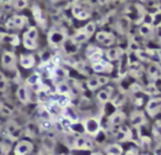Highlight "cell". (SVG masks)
I'll return each mask as SVG.
<instances>
[{"mask_svg":"<svg viewBox=\"0 0 161 155\" xmlns=\"http://www.w3.org/2000/svg\"><path fill=\"white\" fill-rule=\"evenodd\" d=\"M14 108L11 106H9L8 104L3 101H0V115L3 118H10L14 115Z\"/></svg>","mask_w":161,"mask_h":155,"instance_id":"cell-35","label":"cell"},{"mask_svg":"<svg viewBox=\"0 0 161 155\" xmlns=\"http://www.w3.org/2000/svg\"><path fill=\"white\" fill-rule=\"evenodd\" d=\"M31 13H32V16H33L36 25L45 31V30L47 29V17H45L44 11H43L42 8H41L38 3H32Z\"/></svg>","mask_w":161,"mask_h":155,"instance_id":"cell-8","label":"cell"},{"mask_svg":"<svg viewBox=\"0 0 161 155\" xmlns=\"http://www.w3.org/2000/svg\"><path fill=\"white\" fill-rule=\"evenodd\" d=\"M84 133L91 137H96L102 132V115L86 117L80 121Z\"/></svg>","mask_w":161,"mask_h":155,"instance_id":"cell-2","label":"cell"},{"mask_svg":"<svg viewBox=\"0 0 161 155\" xmlns=\"http://www.w3.org/2000/svg\"><path fill=\"white\" fill-rule=\"evenodd\" d=\"M0 43L11 45V46H19L21 43V39L16 33H0Z\"/></svg>","mask_w":161,"mask_h":155,"instance_id":"cell-23","label":"cell"},{"mask_svg":"<svg viewBox=\"0 0 161 155\" xmlns=\"http://www.w3.org/2000/svg\"><path fill=\"white\" fill-rule=\"evenodd\" d=\"M10 152V144L6 142H0V155H9Z\"/></svg>","mask_w":161,"mask_h":155,"instance_id":"cell-44","label":"cell"},{"mask_svg":"<svg viewBox=\"0 0 161 155\" xmlns=\"http://www.w3.org/2000/svg\"><path fill=\"white\" fill-rule=\"evenodd\" d=\"M56 95H61V96H69V97L73 98V88L71 87V85L67 82H62L58 83L55 85V89H54Z\"/></svg>","mask_w":161,"mask_h":155,"instance_id":"cell-26","label":"cell"},{"mask_svg":"<svg viewBox=\"0 0 161 155\" xmlns=\"http://www.w3.org/2000/svg\"><path fill=\"white\" fill-rule=\"evenodd\" d=\"M90 155H105L103 152H92Z\"/></svg>","mask_w":161,"mask_h":155,"instance_id":"cell-48","label":"cell"},{"mask_svg":"<svg viewBox=\"0 0 161 155\" xmlns=\"http://www.w3.org/2000/svg\"><path fill=\"white\" fill-rule=\"evenodd\" d=\"M92 7L90 3H73L71 6L72 16L78 21H85L92 17Z\"/></svg>","mask_w":161,"mask_h":155,"instance_id":"cell-3","label":"cell"},{"mask_svg":"<svg viewBox=\"0 0 161 155\" xmlns=\"http://www.w3.org/2000/svg\"><path fill=\"white\" fill-rule=\"evenodd\" d=\"M94 150V141L93 137L86 134H80L76 136L73 151H92Z\"/></svg>","mask_w":161,"mask_h":155,"instance_id":"cell-6","label":"cell"},{"mask_svg":"<svg viewBox=\"0 0 161 155\" xmlns=\"http://www.w3.org/2000/svg\"><path fill=\"white\" fill-rule=\"evenodd\" d=\"M146 112L150 118H156L159 113H161V97L150 98L146 104Z\"/></svg>","mask_w":161,"mask_h":155,"instance_id":"cell-12","label":"cell"},{"mask_svg":"<svg viewBox=\"0 0 161 155\" xmlns=\"http://www.w3.org/2000/svg\"><path fill=\"white\" fill-rule=\"evenodd\" d=\"M34 150V145L29 140H20L14 147V155H30Z\"/></svg>","mask_w":161,"mask_h":155,"instance_id":"cell-11","label":"cell"},{"mask_svg":"<svg viewBox=\"0 0 161 155\" xmlns=\"http://www.w3.org/2000/svg\"><path fill=\"white\" fill-rule=\"evenodd\" d=\"M114 95V87H107V88L101 89L98 93L96 94V99L97 102L101 104H106L110 102Z\"/></svg>","mask_w":161,"mask_h":155,"instance_id":"cell-22","label":"cell"},{"mask_svg":"<svg viewBox=\"0 0 161 155\" xmlns=\"http://www.w3.org/2000/svg\"><path fill=\"white\" fill-rule=\"evenodd\" d=\"M85 85L86 88L88 90H97L98 88H101V83H99L98 79V75H93V76H88L87 79L85 80Z\"/></svg>","mask_w":161,"mask_h":155,"instance_id":"cell-34","label":"cell"},{"mask_svg":"<svg viewBox=\"0 0 161 155\" xmlns=\"http://www.w3.org/2000/svg\"><path fill=\"white\" fill-rule=\"evenodd\" d=\"M140 152H139L138 147H130L129 150L126 151V153L124 155H139Z\"/></svg>","mask_w":161,"mask_h":155,"instance_id":"cell-45","label":"cell"},{"mask_svg":"<svg viewBox=\"0 0 161 155\" xmlns=\"http://www.w3.org/2000/svg\"><path fill=\"white\" fill-rule=\"evenodd\" d=\"M91 69L95 74H98V75H107V74L109 75L114 71V65H113V63L108 62V61L103 60L99 63H97V64L91 65Z\"/></svg>","mask_w":161,"mask_h":155,"instance_id":"cell-17","label":"cell"},{"mask_svg":"<svg viewBox=\"0 0 161 155\" xmlns=\"http://www.w3.org/2000/svg\"><path fill=\"white\" fill-rule=\"evenodd\" d=\"M69 39H71L72 42H73L74 44L78 45V46H80V45L83 44V43L87 42V41L90 40V38H88V36L86 35L85 33H84L82 29H77V30H76L75 33H74Z\"/></svg>","mask_w":161,"mask_h":155,"instance_id":"cell-30","label":"cell"},{"mask_svg":"<svg viewBox=\"0 0 161 155\" xmlns=\"http://www.w3.org/2000/svg\"><path fill=\"white\" fill-rule=\"evenodd\" d=\"M19 64L25 69H32L36 64V55L32 53H21L19 56Z\"/></svg>","mask_w":161,"mask_h":155,"instance_id":"cell-20","label":"cell"},{"mask_svg":"<svg viewBox=\"0 0 161 155\" xmlns=\"http://www.w3.org/2000/svg\"><path fill=\"white\" fill-rule=\"evenodd\" d=\"M38 155H54V154H51V153H47V152H45V151L41 150L40 152L38 153Z\"/></svg>","mask_w":161,"mask_h":155,"instance_id":"cell-47","label":"cell"},{"mask_svg":"<svg viewBox=\"0 0 161 155\" xmlns=\"http://www.w3.org/2000/svg\"><path fill=\"white\" fill-rule=\"evenodd\" d=\"M43 82V78H42V75H41L39 72H34L32 73L31 75H29L25 79V86L29 87L30 89H33L34 87H36V90L38 89V87L42 84Z\"/></svg>","mask_w":161,"mask_h":155,"instance_id":"cell-25","label":"cell"},{"mask_svg":"<svg viewBox=\"0 0 161 155\" xmlns=\"http://www.w3.org/2000/svg\"><path fill=\"white\" fill-rule=\"evenodd\" d=\"M132 137V131L127 124L117 128L116 132L114 133V140L116 143H121V142H127L130 141Z\"/></svg>","mask_w":161,"mask_h":155,"instance_id":"cell-14","label":"cell"},{"mask_svg":"<svg viewBox=\"0 0 161 155\" xmlns=\"http://www.w3.org/2000/svg\"><path fill=\"white\" fill-rule=\"evenodd\" d=\"M40 130L38 126V122L36 121H29L25 126V134L29 137H36L38 136V132Z\"/></svg>","mask_w":161,"mask_h":155,"instance_id":"cell-32","label":"cell"},{"mask_svg":"<svg viewBox=\"0 0 161 155\" xmlns=\"http://www.w3.org/2000/svg\"><path fill=\"white\" fill-rule=\"evenodd\" d=\"M127 119V115L124 111L121 110H116L113 113H110L107 118V124L113 129H117L119 126H124L125 121Z\"/></svg>","mask_w":161,"mask_h":155,"instance_id":"cell-10","label":"cell"},{"mask_svg":"<svg viewBox=\"0 0 161 155\" xmlns=\"http://www.w3.org/2000/svg\"><path fill=\"white\" fill-rule=\"evenodd\" d=\"M141 147L145 151H149L151 148V139L148 136L141 137Z\"/></svg>","mask_w":161,"mask_h":155,"instance_id":"cell-43","label":"cell"},{"mask_svg":"<svg viewBox=\"0 0 161 155\" xmlns=\"http://www.w3.org/2000/svg\"><path fill=\"white\" fill-rule=\"evenodd\" d=\"M69 78V71L65 66L61 65V66H58L54 68L51 79L53 80L54 85H56V84H58V83L67 82Z\"/></svg>","mask_w":161,"mask_h":155,"instance_id":"cell-19","label":"cell"},{"mask_svg":"<svg viewBox=\"0 0 161 155\" xmlns=\"http://www.w3.org/2000/svg\"><path fill=\"white\" fill-rule=\"evenodd\" d=\"M16 97L21 104L27 106V104H31V89L25 86V84L20 85L16 90Z\"/></svg>","mask_w":161,"mask_h":155,"instance_id":"cell-15","label":"cell"},{"mask_svg":"<svg viewBox=\"0 0 161 155\" xmlns=\"http://www.w3.org/2000/svg\"><path fill=\"white\" fill-rule=\"evenodd\" d=\"M67 39H69V32L64 28L54 25L47 32V43H49L50 46L54 47V49L62 47L63 44L66 42Z\"/></svg>","mask_w":161,"mask_h":155,"instance_id":"cell-1","label":"cell"},{"mask_svg":"<svg viewBox=\"0 0 161 155\" xmlns=\"http://www.w3.org/2000/svg\"><path fill=\"white\" fill-rule=\"evenodd\" d=\"M105 155H124V147L119 143H110L104 147Z\"/></svg>","mask_w":161,"mask_h":155,"instance_id":"cell-29","label":"cell"},{"mask_svg":"<svg viewBox=\"0 0 161 155\" xmlns=\"http://www.w3.org/2000/svg\"><path fill=\"white\" fill-rule=\"evenodd\" d=\"M80 29L83 30V32L88 36V38H92L94 34H96V29H97V25H96V22L94 21H90V22L86 23L84 27H82Z\"/></svg>","mask_w":161,"mask_h":155,"instance_id":"cell-36","label":"cell"},{"mask_svg":"<svg viewBox=\"0 0 161 155\" xmlns=\"http://www.w3.org/2000/svg\"><path fill=\"white\" fill-rule=\"evenodd\" d=\"M156 38L158 39L159 42H161V25H158V27H154V34Z\"/></svg>","mask_w":161,"mask_h":155,"instance_id":"cell-46","label":"cell"},{"mask_svg":"<svg viewBox=\"0 0 161 155\" xmlns=\"http://www.w3.org/2000/svg\"><path fill=\"white\" fill-rule=\"evenodd\" d=\"M127 95H126L124 91H119L116 94V96H113L112 100H110V104L115 107V108H120V107L125 106V104L127 102Z\"/></svg>","mask_w":161,"mask_h":155,"instance_id":"cell-31","label":"cell"},{"mask_svg":"<svg viewBox=\"0 0 161 155\" xmlns=\"http://www.w3.org/2000/svg\"><path fill=\"white\" fill-rule=\"evenodd\" d=\"M138 33L142 39H150L154 34V28L150 23L142 22L138 27Z\"/></svg>","mask_w":161,"mask_h":155,"instance_id":"cell-27","label":"cell"},{"mask_svg":"<svg viewBox=\"0 0 161 155\" xmlns=\"http://www.w3.org/2000/svg\"><path fill=\"white\" fill-rule=\"evenodd\" d=\"M130 24H131V20L129 19L128 16H123L116 20V29L118 32L125 34L128 30L130 29Z\"/></svg>","mask_w":161,"mask_h":155,"instance_id":"cell-28","label":"cell"},{"mask_svg":"<svg viewBox=\"0 0 161 155\" xmlns=\"http://www.w3.org/2000/svg\"><path fill=\"white\" fill-rule=\"evenodd\" d=\"M101 51H103V49H102V47H99L98 45L88 44L87 47L85 49V56H86V57H88V56L92 55V54L97 53V52H101Z\"/></svg>","mask_w":161,"mask_h":155,"instance_id":"cell-42","label":"cell"},{"mask_svg":"<svg viewBox=\"0 0 161 155\" xmlns=\"http://www.w3.org/2000/svg\"><path fill=\"white\" fill-rule=\"evenodd\" d=\"M95 40L101 45L109 49V47H113V45L116 42V35L108 31H98L95 34Z\"/></svg>","mask_w":161,"mask_h":155,"instance_id":"cell-9","label":"cell"},{"mask_svg":"<svg viewBox=\"0 0 161 155\" xmlns=\"http://www.w3.org/2000/svg\"><path fill=\"white\" fill-rule=\"evenodd\" d=\"M148 77L150 79V83H154L156 84L158 80L161 79V65L160 63L151 62L148 64L147 69H146Z\"/></svg>","mask_w":161,"mask_h":155,"instance_id":"cell-18","label":"cell"},{"mask_svg":"<svg viewBox=\"0 0 161 155\" xmlns=\"http://www.w3.org/2000/svg\"><path fill=\"white\" fill-rule=\"evenodd\" d=\"M1 67L8 72H16L18 67V56L14 51H5L1 56Z\"/></svg>","mask_w":161,"mask_h":155,"instance_id":"cell-5","label":"cell"},{"mask_svg":"<svg viewBox=\"0 0 161 155\" xmlns=\"http://www.w3.org/2000/svg\"><path fill=\"white\" fill-rule=\"evenodd\" d=\"M130 126L135 129H139L147 123V118H146V112L142 110H134L130 113L129 117Z\"/></svg>","mask_w":161,"mask_h":155,"instance_id":"cell-13","label":"cell"},{"mask_svg":"<svg viewBox=\"0 0 161 155\" xmlns=\"http://www.w3.org/2000/svg\"><path fill=\"white\" fill-rule=\"evenodd\" d=\"M150 16H151L152 25H153V28L158 27V25H161V9H158L154 12H151Z\"/></svg>","mask_w":161,"mask_h":155,"instance_id":"cell-41","label":"cell"},{"mask_svg":"<svg viewBox=\"0 0 161 155\" xmlns=\"http://www.w3.org/2000/svg\"><path fill=\"white\" fill-rule=\"evenodd\" d=\"M124 54H125V51L120 46H113L105 51V58L106 61L112 63L115 61H119Z\"/></svg>","mask_w":161,"mask_h":155,"instance_id":"cell-21","label":"cell"},{"mask_svg":"<svg viewBox=\"0 0 161 155\" xmlns=\"http://www.w3.org/2000/svg\"><path fill=\"white\" fill-rule=\"evenodd\" d=\"M29 23V19L27 16L22 14H14L7 19L5 25L8 30H21Z\"/></svg>","mask_w":161,"mask_h":155,"instance_id":"cell-7","label":"cell"},{"mask_svg":"<svg viewBox=\"0 0 161 155\" xmlns=\"http://www.w3.org/2000/svg\"><path fill=\"white\" fill-rule=\"evenodd\" d=\"M23 36L30 39V40L38 41V39H39V29H38V27H36V25H30V27L28 28L27 31L23 33Z\"/></svg>","mask_w":161,"mask_h":155,"instance_id":"cell-38","label":"cell"},{"mask_svg":"<svg viewBox=\"0 0 161 155\" xmlns=\"http://www.w3.org/2000/svg\"><path fill=\"white\" fill-rule=\"evenodd\" d=\"M29 6V3L27 0H14L12 1V9L17 10V11H21V10L25 9Z\"/></svg>","mask_w":161,"mask_h":155,"instance_id":"cell-40","label":"cell"},{"mask_svg":"<svg viewBox=\"0 0 161 155\" xmlns=\"http://www.w3.org/2000/svg\"><path fill=\"white\" fill-rule=\"evenodd\" d=\"M10 82L9 78L5 75V73L0 71V93H5L9 89Z\"/></svg>","mask_w":161,"mask_h":155,"instance_id":"cell-39","label":"cell"},{"mask_svg":"<svg viewBox=\"0 0 161 155\" xmlns=\"http://www.w3.org/2000/svg\"><path fill=\"white\" fill-rule=\"evenodd\" d=\"M36 112L38 113V119L36 120H54L51 115L50 111L44 104H38L36 109Z\"/></svg>","mask_w":161,"mask_h":155,"instance_id":"cell-33","label":"cell"},{"mask_svg":"<svg viewBox=\"0 0 161 155\" xmlns=\"http://www.w3.org/2000/svg\"><path fill=\"white\" fill-rule=\"evenodd\" d=\"M145 67H143L142 63L138 62H135L129 64V67H128V73L130 74L131 77H134L135 79H139L143 76L145 74Z\"/></svg>","mask_w":161,"mask_h":155,"instance_id":"cell-24","label":"cell"},{"mask_svg":"<svg viewBox=\"0 0 161 155\" xmlns=\"http://www.w3.org/2000/svg\"><path fill=\"white\" fill-rule=\"evenodd\" d=\"M56 148V139L51 133H45L41 137V150L45 151L47 153L54 154Z\"/></svg>","mask_w":161,"mask_h":155,"instance_id":"cell-16","label":"cell"},{"mask_svg":"<svg viewBox=\"0 0 161 155\" xmlns=\"http://www.w3.org/2000/svg\"><path fill=\"white\" fill-rule=\"evenodd\" d=\"M1 132H3V123L0 121V134H1Z\"/></svg>","mask_w":161,"mask_h":155,"instance_id":"cell-49","label":"cell"},{"mask_svg":"<svg viewBox=\"0 0 161 155\" xmlns=\"http://www.w3.org/2000/svg\"><path fill=\"white\" fill-rule=\"evenodd\" d=\"M142 93H145L146 95L150 96V97H154V96L160 93V90L158 89V87L156 86L154 83H149L146 86H142Z\"/></svg>","mask_w":161,"mask_h":155,"instance_id":"cell-37","label":"cell"},{"mask_svg":"<svg viewBox=\"0 0 161 155\" xmlns=\"http://www.w3.org/2000/svg\"><path fill=\"white\" fill-rule=\"evenodd\" d=\"M25 134V130L22 126H19V123L14 119H10L7 121L5 126V135L12 142H18L21 140V136Z\"/></svg>","mask_w":161,"mask_h":155,"instance_id":"cell-4","label":"cell"}]
</instances>
